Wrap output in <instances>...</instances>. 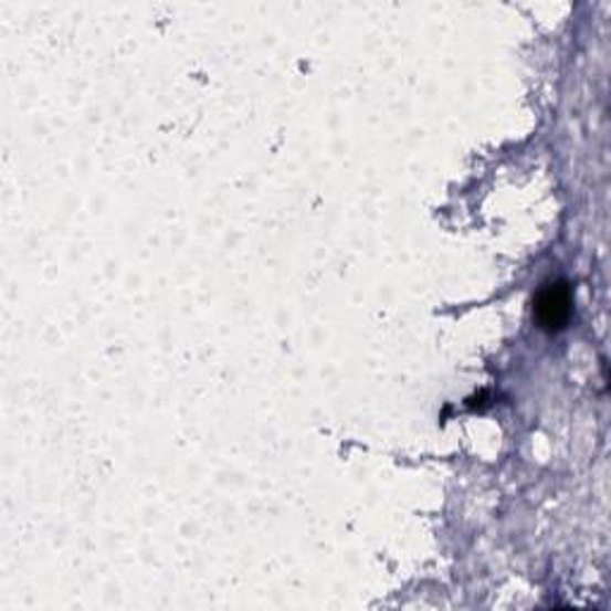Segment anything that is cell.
I'll use <instances>...</instances> for the list:
<instances>
[{"mask_svg": "<svg viewBox=\"0 0 611 611\" xmlns=\"http://www.w3.org/2000/svg\"><path fill=\"white\" fill-rule=\"evenodd\" d=\"M535 318L545 330H563L571 320L573 299L566 282H547L535 296Z\"/></svg>", "mask_w": 611, "mask_h": 611, "instance_id": "cell-1", "label": "cell"}]
</instances>
